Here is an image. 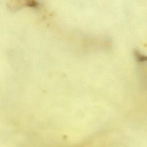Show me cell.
Listing matches in <instances>:
<instances>
[{"label":"cell","instance_id":"1","mask_svg":"<svg viewBox=\"0 0 147 147\" xmlns=\"http://www.w3.org/2000/svg\"><path fill=\"white\" fill-rule=\"evenodd\" d=\"M25 5L29 6V7H36L38 5L36 2L32 1H29L25 2Z\"/></svg>","mask_w":147,"mask_h":147}]
</instances>
